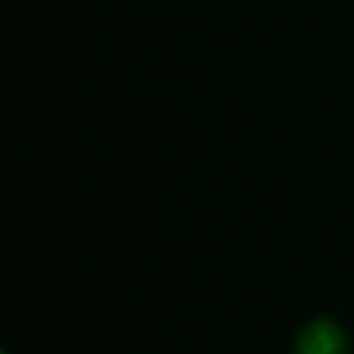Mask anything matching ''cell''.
Listing matches in <instances>:
<instances>
[{
	"instance_id": "cell-1",
	"label": "cell",
	"mask_w": 354,
	"mask_h": 354,
	"mask_svg": "<svg viewBox=\"0 0 354 354\" xmlns=\"http://www.w3.org/2000/svg\"><path fill=\"white\" fill-rule=\"evenodd\" d=\"M292 354H348V336L333 317H314L299 330Z\"/></svg>"
},
{
	"instance_id": "cell-2",
	"label": "cell",
	"mask_w": 354,
	"mask_h": 354,
	"mask_svg": "<svg viewBox=\"0 0 354 354\" xmlns=\"http://www.w3.org/2000/svg\"><path fill=\"white\" fill-rule=\"evenodd\" d=\"M0 354H6V351H3V348H0Z\"/></svg>"
}]
</instances>
